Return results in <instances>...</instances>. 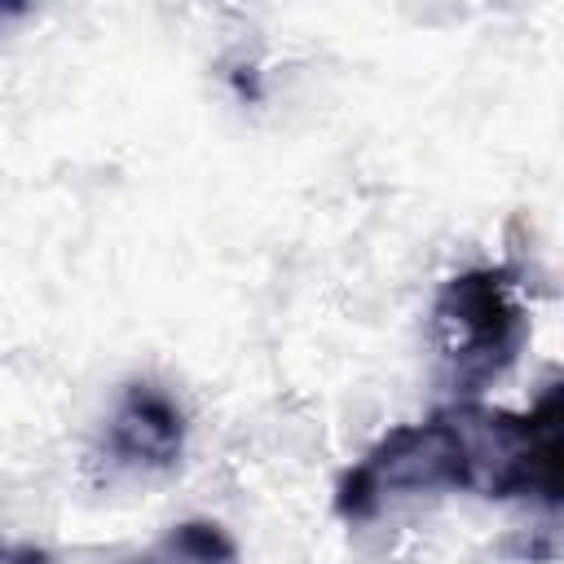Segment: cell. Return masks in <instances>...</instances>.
<instances>
[{
  "label": "cell",
  "instance_id": "3957f363",
  "mask_svg": "<svg viewBox=\"0 0 564 564\" xmlns=\"http://www.w3.org/2000/svg\"><path fill=\"white\" fill-rule=\"evenodd\" d=\"M137 564H238V551L234 542L225 538L220 524H207V520H194V524H181L172 529L145 560Z\"/></svg>",
  "mask_w": 564,
  "mask_h": 564
},
{
  "label": "cell",
  "instance_id": "6da1fadb",
  "mask_svg": "<svg viewBox=\"0 0 564 564\" xmlns=\"http://www.w3.org/2000/svg\"><path fill=\"white\" fill-rule=\"evenodd\" d=\"M520 335L524 322L502 273L480 269L445 282L436 300V339L467 392H476V383H485L516 357Z\"/></svg>",
  "mask_w": 564,
  "mask_h": 564
},
{
  "label": "cell",
  "instance_id": "7a4b0ae2",
  "mask_svg": "<svg viewBox=\"0 0 564 564\" xmlns=\"http://www.w3.org/2000/svg\"><path fill=\"white\" fill-rule=\"evenodd\" d=\"M181 436H185V423H181V410L150 383H137L128 388L115 423H110V449L128 463H172L181 454Z\"/></svg>",
  "mask_w": 564,
  "mask_h": 564
}]
</instances>
